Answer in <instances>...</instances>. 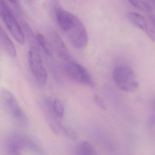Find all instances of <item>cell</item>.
<instances>
[{
  "label": "cell",
  "instance_id": "1",
  "mask_svg": "<svg viewBox=\"0 0 155 155\" xmlns=\"http://www.w3.org/2000/svg\"><path fill=\"white\" fill-rule=\"evenodd\" d=\"M112 78L117 87L125 92H133L138 87L136 74L129 66L120 65L117 67L113 71Z\"/></svg>",
  "mask_w": 155,
  "mask_h": 155
},
{
  "label": "cell",
  "instance_id": "5",
  "mask_svg": "<svg viewBox=\"0 0 155 155\" xmlns=\"http://www.w3.org/2000/svg\"><path fill=\"white\" fill-rule=\"evenodd\" d=\"M29 64L31 70L39 85L44 86L47 83L48 73L41 56L38 50L31 47L28 51Z\"/></svg>",
  "mask_w": 155,
  "mask_h": 155
},
{
  "label": "cell",
  "instance_id": "8",
  "mask_svg": "<svg viewBox=\"0 0 155 155\" xmlns=\"http://www.w3.org/2000/svg\"><path fill=\"white\" fill-rule=\"evenodd\" d=\"M30 140L19 134H13L10 136L6 142V147L12 154H19L27 147L33 145Z\"/></svg>",
  "mask_w": 155,
  "mask_h": 155
},
{
  "label": "cell",
  "instance_id": "9",
  "mask_svg": "<svg viewBox=\"0 0 155 155\" xmlns=\"http://www.w3.org/2000/svg\"><path fill=\"white\" fill-rule=\"evenodd\" d=\"M50 44L52 51H54L59 58L63 60L68 61L71 58L70 54L65 43L59 35L55 31H52L50 35Z\"/></svg>",
  "mask_w": 155,
  "mask_h": 155
},
{
  "label": "cell",
  "instance_id": "18",
  "mask_svg": "<svg viewBox=\"0 0 155 155\" xmlns=\"http://www.w3.org/2000/svg\"><path fill=\"white\" fill-rule=\"evenodd\" d=\"M11 3H13V4H15L18 2V0H8Z\"/></svg>",
  "mask_w": 155,
  "mask_h": 155
},
{
  "label": "cell",
  "instance_id": "3",
  "mask_svg": "<svg viewBox=\"0 0 155 155\" xmlns=\"http://www.w3.org/2000/svg\"><path fill=\"white\" fill-rule=\"evenodd\" d=\"M1 96L4 108L8 114L18 123L25 125L27 122V117L15 96L7 89L2 90Z\"/></svg>",
  "mask_w": 155,
  "mask_h": 155
},
{
  "label": "cell",
  "instance_id": "11",
  "mask_svg": "<svg viewBox=\"0 0 155 155\" xmlns=\"http://www.w3.org/2000/svg\"><path fill=\"white\" fill-rule=\"evenodd\" d=\"M56 17L60 27L65 31L72 23L76 16L62 8H58L56 11Z\"/></svg>",
  "mask_w": 155,
  "mask_h": 155
},
{
  "label": "cell",
  "instance_id": "16",
  "mask_svg": "<svg viewBox=\"0 0 155 155\" xmlns=\"http://www.w3.org/2000/svg\"><path fill=\"white\" fill-rule=\"evenodd\" d=\"M58 126L60 129L62 131V133L65 134V135H66L67 137H68L69 138L72 139H76L77 138L76 133L73 130H71V129L63 126L60 123H58Z\"/></svg>",
  "mask_w": 155,
  "mask_h": 155
},
{
  "label": "cell",
  "instance_id": "2",
  "mask_svg": "<svg viewBox=\"0 0 155 155\" xmlns=\"http://www.w3.org/2000/svg\"><path fill=\"white\" fill-rule=\"evenodd\" d=\"M64 32L75 48L82 49L87 47L88 42L87 32L83 23L77 17Z\"/></svg>",
  "mask_w": 155,
  "mask_h": 155
},
{
  "label": "cell",
  "instance_id": "7",
  "mask_svg": "<svg viewBox=\"0 0 155 155\" xmlns=\"http://www.w3.org/2000/svg\"><path fill=\"white\" fill-rule=\"evenodd\" d=\"M11 34L20 44L25 43V36L19 24L12 14V11L6 12L1 16Z\"/></svg>",
  "mask_w": 155,
  "mask_h": 155
},
{
  "label": "cell",
  "instance_id": "10",
  "mask_svg": "<svg viewBox=\"0 0 155 155\" xmlns=\"http://www.w3.org/2000/svg\"><path fill=\"white\" fill-rule=\"evenodd\" d=\"M0 46L3 50L12 58L17 56L16 48L5 31L0 26Z\"/></svg>",
  "mask_w": 155,
  "mask_h": 155
},
{
  "label": "cell",
  "instance_id": "13",
  "mask_svg": "<svg viewBox=\"0 0 155 155\" xmlns=\"http://www.w3.org/2000/svg\"><path fill=\"white\" fill-rule=\"evenodd\" d=\"M134 7L145 13L152 12V8L150 3L147 0H128Z\"/></svg>",
  "mask_w": 155,
  "mask_h": 155
},
{
  "label": "cell",
  "instance_id": "14",
  "mask_svg": "<svg viewBox=\"0 0 155 155\" xmlns=\"http://www.w3.org/2000/svg\"><path fill=\"white\" fill-rule=\"evenodd\" d=\"M36 39L45 53L48 56H51L52 55L53 51L50 43L48 41L45 37L42 34L38 33L36 36Z\"/></svg>",
  "mask_w": 155,
  "mask_h": 155
},
{
  "label": "cell",
  "instance_id": "17",
  "mask_svg": "<svg viewBox=\"0 0 155 155\" xmlns=\"http://www.w3.org/2000/svg\"><path fill=\"white\" fill-rule=\"evenodd\" d=\"M94 100H95L96 104H97V105L103 109L106 110V105H105V103L103 102L102 99L99 96L97 95H95V96H94Z\"/></svg>",
  "mask_w": 155,
  "mask_h": 155
},
{
  "label": "cell",
  "instance_id": "6",
  "mask_svg": "<svg viewBox=\"0 0 155 155\" xmlns=\"http://www.w3.org/2000/svg\"><path fill=\"white\" fill-rule=\"evenodd\" d=\"M147 19L142 15L136 12H129L127 17L129 20L136 27L146 32L150 39L153 41L155 38V17L153 15H150Z\"/></svg>",
  "mask_w": 155,
  "mask_h": 155
},
{
  "label": "cell",
  "instance_id": "19",
  "mask_svg": "<svg viewBox=\"0 0 155 155\" xmlns=\"http://www.w3.org/2000/svg\"><path fill=\"white\" fill-rule=\"evenodd\" d=\"M149 1H150L151 3H153V5H154V4H155V0H149Z\"/></svg>",
  "mask_w": 155,
  "mask_h": 155
},
{
  "label": "cell",
  "instance_id": "4",
  "mask_svg": "<svg viewBox=\"0 0 155 155\" xmlns=\"http://www.w3.org/2000/svg\"><path fill=\"white\" fill-rule=\"evenodd\" d=\"M64 70L69 78L76 82L89 87H95V82L88 71L80 64L68 61L65 63Z\"/></svg>",
  "mask_w": 155,
  "mask_h": 155
},
{
  "label": "cell",
  "instance_id": "15",
  "mask_svg": "<svg viewBox=\"0 0 155 155\" xmlns=\"http://www.w3.org/2000/svg\"><path fill=\"white\" fill-rule=\"evenodd\" d=\"M52 109L54 114L59 118H62L64 116L65 108L63 103L60 100L55 99L52 103Z\"/></svg>",
  "mask_w": 155,
  "mask_h": 155
},
{
  "label": "cell",
  "instance_id": "12",
  "mask_svg": "<svg viewBox=\"0 0 155 155\" xmlns=\"http://www.w3.org/2000/svg\"><path fill=\"white\" fill-rule=\"evenodd\" d=\"M76 152L78 155H96L97 153L95 148L88 141L80 142L76 147Z\"/></svg>",
  "mask_w": 155,
  "mask_h": 155
}]
</instances>
